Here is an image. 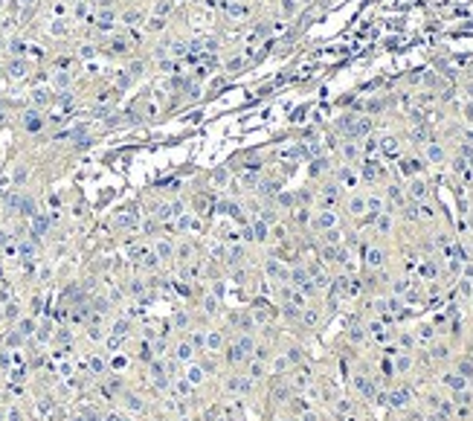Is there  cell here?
<instances>
[{
	"label": "cell",
	"mask_w": 473,
	"mask_h": 421,
	"mask_svg": "<svg viewBox=\"0 0 473 421\" xmlns=\"http://www.w3.org/2000/svg\"><path fill=\"white\" fill-rule=\"evenodd\" d=\"M404 195H407V200H412V203H424V200L430 197V186H427V180L418 174V177H410V180H407Z\"/></svg>",
	"instance_id": "1"
},
{
	"label": "cell",
	"mask_w": 473,
	"mask_h": 421,
	"mask_svg": "<svg viewBox=\"0 0 473 421\" xmlns=\"http://www.w3.org/2000/svg\"><path fill=\"white\" fill-rule=\"evenodd\" d=\"M264 273L270 276V282H279V285H287V282H290V267L282 264L279 259H267V261H264Z\"/></svg>",
	"instance_id": "2"
},
{
	"label": "cell",
	"mask_w": 473,
	"mask_h": 421,
	"mask_svg": "<svg viewBox=\"0 0 473 421\" xmlns=\"http://www.w3.org/2000/svg\"><path fill=\"white\" fill-rule=\"evenodd\" d=\"M337 212L334 209H316L314 215H311V227L316 229V232H325V229H334L337 227Z\"/></svg>",
	"instance_id": "3"
},
{
	"label": "cell",
	"mask_w": 473,
	"mask_h": 421,
	"mask_svg": "<svg viewBox=\"0 0 473 421\" xmlns=\"http://www.w3.org/2000/svg\"><path fill=\"white\" fill-rule=\"evenodd\" d=\"M424 160L430 166H444L447 163V148H444L439 140H427L424 142Z\"/></svg>",
	"instance_id": "4"
},
{
	"label": "cell",
	"mask_w": 473,
	"mask_h": 421,
	"mask_svg": "<svg viewBox=\"0 0 473 421\" xmlns=\"http://www.w3.org/2000/svg\"><path fill=\"white\" fill-rule=\"evenodd\" d=\"M203 352H209V355H223V331L221 328H209V331H203Z\"/></svg>",
	"instance_id": "5"
},
{
	"label": "cell",
	"mask_w": 473,
	"mask_h": 421,
	"mask_svg": "<svg viewBox=\"0 0 473 421\" xmlns=\"http://www.w3.org/2000/svg\"><path fill=\"white\" fill-rule=\"evenodd\" d=\"M363 264H366L369 270H380V267L386 264V250H383L380 244H369V247L363 250Z\"/></svg>",
	"instance_id": "6"
},
{
	"label": "cell",
	"mask_w": 473,
	"mask_h": 421,
	"mask_svg": "<svg viewBox=\"0 0 473 421\" xmlns=\"http://www.w3.org/2000/svg\"><path fill=\"white\" fill-rule=\"evenodd\" d=\"M383 212H389L386 195H380V192L366 195V215H369V218H378V215H383Z\"/></svg>",
	"instance_id": "7"
},
{
	"label": "cell",
	"mask_w": 473,
	"mask_h": 421,
	"mask_svg": "<svg viewBox=\"0 0 473 421\" xmlns=\"http://www.w3.org/2000/svg\"><path fill=\"white\" fill-rule=\"evenodd\" d=\"M412 366H415V357H412V352H398V355H392V372H395L398 378L410 375Z\"/></svg>",
	"instance_id": "8"
},
{
	"label": "cell",
	"mask_w": 473,
	"mask_h": 421,
	"mask_svg": "<svg viewBox=\"0 0 473 421\" xmlns=\"http://www.w3.org/2000/svg\"><path fill=\"white\" fill-rule=\"evenodd\" d=\"M195 352H197V349L192 346L189 340H177V343L171 346V357H174L177 363H192V360H195Z\"/></svg>",
	"instance_id": "9"
},
{
	"label": "cell",
	"mask_w": 473,
	"mask_h": 421,
	"mask_svg": "<svg viewBox=\"0 0 473 421\" xmlns=\"http://www.w3.org/2000/svg\"><path fill=\"white\" fill-rule=\"evenodd\" d=\"M337 180H340V189H357V183H360V174L354 171V166H340V171H337Z\"/></svg>",
	"instance_id": "10"
},
{
	"label": "cell",
	"mask_w": 473,
	"mask_h": 421,
	"mask_svg": "<svg viewBox=\"0 0 473 421\" xmlns=\"http://www.w3.org/2000/svg\"><path fill=\"white\" fill-rule=\"evenodd\" d=\"M151 253H154L160 261H171L174 259V241H171V238H157L154 247H151Z\"/></svg>",
	"instance_id": "11"
},
{
	"label": "cell",
	"mask_w": 473,
	"mask_h": 421,
	"mask_svg": "<svg viewBox=\"0 0 473 421\" xmlns=\"http://www.w3.org/2000/svg\"><path fill=\"white\" fill-rule=\"evenodd\" d=\"M346 212L351 218H363V215H366V195H360V192L351 195L346 200Z\"/></svg>",
	"instance_id": "12"
},
{
	"label": "cell",
	"mask_w": 473,
	"mask_h": 421,
	"mask_svg": "<svg viewBox=\"0 0 473 421\" xmlns=\"http://www.w3.org/2000/svg\"><path fill=\"white\" fill-rule=\"evenodd\" d=\"M183 378L197 389L203 381H206V366H200V363H195V360H192V363H186V375H183Z\"/></svg>",
	"instance_id": "13"
},
{
	"label": "cell",
	"mask_w": 473,
	"mask_h": 421,
	"mask_svg": "<svg viewBox=\"0 0 473 421\" xmlns=\"http://www.w3.org/2000/svg\"><path fill=\"white\" fill-rule=\"evenodd\" d=\"M200 311H203L206 317H218V314H221V299L212 291L203 293V296H200Z\"/></svg>",
	"instance_id": "14"
},
{
	"label": "cell",
	"mask_w": 473,
	"mask_h": 421,
	"mask_svg": "<svg viewBox=\"0 0 473 421\" xmlns=\"http://www.w3.org/2000/svg\"><path fill=\"white\" fill-rule=\"evenodd\" d=\"M424 171V163L418 160V157H401V174L410 180V177H418Z\"/></svg>",
	"instance_id": "15"
},
{
	"label": "cell",
	"mask_w": 473,
	"mask_h": 421,
	"mask_svg": "<svg viewBox=\"0 0 473 421\" xmlns=\"http://www.w3.org/2000/svg\"><path fill=\"white\" fill-rule=\"evenodd\" d=\"M290 387L293 389H308L311 387V372H308L305 366H296V369L290 372Z\"/></svg>",
	"instance_id": "16"
},
{
	"label": "cell",
	"mask_w": 473,
	"mask_h": 421,
	"mask_svg": "<svg viewBox=\"0 0 473 421\" xmlns=\"http://www.w3.org/2000/svg\"><path fill=\"white\" fill-rule=\"evenodd\" d=\"M267 372H270V369H267V363H264V360L247 357V378H250V381H261Z\"/></svg>",
	"instance_id": "17"
},
{
	"label": "cell",
	"mask_w": 473,
	"mask_h": 421,
	"mask_svg": "<svg viewBox=\"0 0 473 421\" xmlns=\"http://www.w3.org/2000/svg\"><path fill=\"white\" fill-rule=\"evenodd\" d=\"M340 154H343L346 166H354V163L360 160V145H357L354 140H348V142H340Z\"/></svg>",
	"instance_id": "18"
},
{
	"label": "cell",
	"mask_w": 473,
	"mask_h": 421,
	"mask_svg": "<svg viewBox=\"0 0 473 421\" xmlns=\"http://www.w3.org/2000/svg\"><path fill=\"white\" fill-rule=\"evenodd\" d=\"M122 404H125L128 413H134V416H142V413H145V401H142L139 395H131V392H125V395H122Z\"/></svg>",
	"instance_id": "19"
},
{
	"label": "cell",
	"mask_w": 473,
	"mask_h": 421,
	"mask_svg": "<svg viewBox=\"0 0 473 421\" xmlns=\"http://www.w3.org/2000/svg\"><path fill=\"white\" fill-rule=\"evenodd\" d=\"M380 151H383L386 157H398V154H401V142H398V137H383V140H380Z\"/></svg>",
	"instance_id": "20"
},
{
	"label": "cell",
	"mask_w": 473,
	"mask_h": 421,
	"mask_svg": "<svg viewBox=\"0 0 473 421\" xmlns=\"http://www.w3.org/2000/svg\"><path fill=\"white\" fill-rule=\"evenodd\" d=\"M267 369H270V375H284V372L290 369V360L284 355H276V357H270V366H267Z\"/></svg>",
	"instance_id": "21"
},
{
	"label": "cell",
	"mask_w": 473,
	"mask_h": 421,
	"mask_svg": "<svg viewBox=\"0 0 473 421\" xmlns=\"http://www.w3.org/2000/svg\"><path fill=\"white\" fill-rule=\"evenodd\" d=\"M174 259H177V261H192V259H195V247H192L189 241L174 244Z\"/></svg>",
	"instance_id": "22"
},
{
	"label": "cell",
	"mask_w": 473,
	"mask_h": 421,
	"mask_svg": "<svg viewBox=\"0 0 473 421\" xmlns=\"http://www.w3.org/2000/svg\"><path fill=\"white\" fill-rule=\"evenodd\" d=\"M302 323L308 325V328L319 325V308H316V305H305V308H302Z\"/></svg>",
	"instance_id": "23"
},
{
	"label": "cell",
	"mask_w": 473,
	"mask_h": 421,
	"mask_svg": "<svg viewBox=\"0 0 473 421\" xmlns=\"http://www.w3.org/2000/svg\"><path fill=\"white\" fill-rule=\"evenodd\" d=\"M137 221H139V212H137L134 206H131V209H125V212L116 218V224H119V227H137Z\"/></svg>",
	"instance_id": "24"
},
{
	"label": "cell",
	"mask_w": 473,
	"mask_h": 421,
	"mask_svg": "<svg viewBox=\"0 0 473 421\" xmlns=\"http://www.w3.org/2000/svg\"><path fill=\"white\" fill-rule=\"evenodd\" d=\"M322 241H325V247H340V244H343V232L337 227L325 229V232H322Z\"/></svg>",
	"instance_id": "25"
},
{
	"label": "cell",
	"mask_w": 473,
	"mask_h": 421,
	"mask_svg": "<svg viewBox=\"0 0 473 421\" xmlns=\"http://www.w3.org/2000/svg\"><path fill=\"white\" fill-rule=\"evenodd\" d=\"M456 372H459L465 381H473V357H462V360L456 363Z\"/></svg>",
	"instance_id": "26"
},
{
	"label": "cell",
	"mask_w": 473,
	"mask_h": 421,
	"mask_svg": "<svg viewBox=\"0 0 473 421\" xmlns=\"http://www.w3.org/2000/svg\"><path fill=\"white\" fill-rule=\"evenodd\" d=\"M375 227H378L380 235H389V229H392V212H383V215H378V218H375Z\"/></svg>",
	"instance_id": "27"
},
{
	"label": "cell",
	"mask_w": 473,
	"mask_h": 421,
	"mask_svg": "<svg viewBox=\"0 0 473 421\" xmlns=\"http://www.w3.org/2000/svg\"><path fill=\"white\" fill-rule=\"evenodd\" d=\"M47 229H50V221H47L44 215L35 212V215H32V232H35V235H44Z\"/></svg>",
	"instance_id": "28"
},
{
	"label": "cell",
	"mask_w": 473,
	"mask_h": 421,
	"mask_svg": "<svg viewBox=\"0 0 473 421\" xmlns=\"http://www.w3.org/2000/svg\"><path fill=\"white\" fill-rule=\"evenodd\" d=\"M430 357H433V360H447V357H450V346H447V343L430 346Z\"/></svg>",
	"instance_id": "29"
},
{
	"label": "cell",
	"mask_w": 473,
	"mask_h": 421,
	"mask_svg": "<svg viewBox=\"0 0 473 421\" xmlns=\"http://www.w3.org/2000/svg\"><path fill=\"white\" fill-rule=\"evenodd\" d=\"M247 12H250V9H247L244 3H226V15H229V18H247Z\"/></svg>",
	"instance_id": "30"
},
{
	"label": "cell",
	"mask_w": 473,
	"mask_h": 421,
	"mask_svg": "<svg viewBox=\"0 0 473 421\" xmlns=\"http://www.w3.org/2000/svg\"><path fill=\"white\" fill-rule=\"evenodd\" d=\"M412 401V392H407V389H398V392H392V404L395 407H407Z\"/></svg>",
	"instance_id": "31"
},
{
	"label": "cell",
	"mask_w": 473,
	"mask_h": 421,
	"mask_svg": "<svg viewBox=\"0 0 473 421\" xmlns=\"http://www.w3.org/2000/svg\"><path fill=\"white\" fill-rule=\"evenodd\" d=\"M9 76H12V79H24V76H27V61H21V58L12 61V64H9Z\"/></svg>",
	"instance_id": "32"
},
{
	"label": "cell",
	"mask_w": 473,
	"mask_h": 421,
	"mask_svg": "<svg viewBox=\"0 0 473 421\" xmlns=\"http://www.w3.org/2000/svg\"><path fill=\"white\" fill-rule=\"evenodd\" d=\"M24 125H27L29 131H38L44 122H41V116H38L35 111H29V113H24Z\"/></svg>",
	"instance_id": "33"
},
{
	"label": "cell",
	"mask_w": 473,
	"mask_h": 421,
	"mask_svg": "<svg viewBox=\"0 0 473 421\" xmlns=\"http://www.w3.org/2000/svg\"><path fill=\"white\" fill-rule=\"evenodd\" d=\"M111 24H113V12L111 9H102V15H99V29H111Z\"/></svg>",
	"instance_id": "34"
},
{
	"label": "cell",
	"mask_w": 473,
	"mask_h": 421,
	"mask_svg": "<svg viewBox=\"0 0 473 421\" xmlns=\"http://www.w3.org/2000/svg\"><path fill=\"white\" fill-rule=\"evenodd\" d=\"M244 253H247L244 247H232V250H226V256H229L232 264H241V261H244Z\"/></svg>",
	"instance_id": "35"
},
{
	"label": "cell",
	"mask_w": 473,
	"mask_h": 421,
	"mask_svg": "<svg viewBox=\"0 0 473 421\" xmlns=\"http://www.w3.org/2000/svg\"><path fill=\"white\" fill-rule=\"evenodd\" d=\"M296 9H299V3H296V0H282V15H284V18L296 15Z\"/></svg>",
	"instance_id": "36"
},
{
	"label": "cell",
	"mask_w": 473,
	"mask_h": 421,
	"mask_svg": "<svg viewBox=\"0 0 473 421\" xmlns=\"http://www.w3.org/2000/svg\"><path fill=\"white\" fill-rule=\"evenodd\" d=\"M145 29H148V32H163V29H166V21L157 15V18H151V21H148V27H145Z\"/></svg>",
	"instance_id": "37"
},
{
	"label": "cell",
	"mask_w": 473,
	"mask_h": 421,
	"mask_svg": "<svg viewBox=\"0 0 473 421\" xmlns=\"http://www.w3.org/2000/svg\"><path fill=\"white\" fill-rule=\"evenodd\" d=\"M462 116H465L468 125H473V99H468V102L462 105Z\"/></svg>",
	"instance_id": "38"
},
{
	"label": "cell",
	"mask_w": 473,
	"mask_h": 421,
	"mask_svg": "<svg viewBox=\"0 0 473 421\" xmlns=\"http://www.w3.org/2000/svg\"><path fill=\"white\" fill-rule=\"evenodd\" d=\"M32 331H35V323H32V320H24V323L18 325V334H21V337H29Z\"/></svg>",
	"instance_id": "39"
},
{
	"label": "cell",
	"mask_w": 473,
	"mask_h": 421,
	"mask_svg": "<svg viewBox=\"0 0 473 421\" xmlns=\"http://www.w3.org/2000/svg\"><path fill=\"white\" fill-rule=\"evenodd\" d=\"M174 325H177V328H189V314H186V311H177V314H174Z\"/></svg>",
	"instance_id": "40"
},
{
	"label": "cell",
	"mask_w": 473,
	"mask_h": 421,
	"mask_svg": "<svg viewBox=\"0 0 473 421\" xmlns=\"http://www.w3.org/2000/svg\"><path fill=\"white\" fill-rule=\"evenodd\" d=\"M212 293H215V296L223 302V296H226V285H223V279H218V282L212 285Z\"/></svg>",
	"instance_id": "41"
},
{
	"label": "cell",
	"mask_w": 473,
	"mask_h": 421,
	"mask_svg": "<svg viewBox=\"0 0 473 421\" xmlns=\"http://www.w3.org/2000/svg\"><path fill=\"white\" fill-rule=\"evenodd\" d=\"M90 369H93L96 375H102V372H105V360H102V357H90Z\"/></svg>",
	"instance_id": "42"
},
{
	"label": "cell",
	"mask_w": 473,
	"mask_h": 421,
	"mask_svg": "<svg viewBox=\"0 0 473 421\" xmlns=\"http://www.w3.org/2000/svg\"><path fill=\"white\" fill-rule=\"evenodd\" d=\"M32 99H35V105H47V102H50V93H47V90H35Z\"/></svg>",
	"instance_id": "43"
},
{
	"label": "cell",
	"mask_w": 473,
	"mask_h": 421,
	"mask_svg": "<svg viewBox=\"0 0 473 421\" xmlns=\"http://www.w3.org/2000/svg\"><path fill=\"white\" fill-rule=\"evenodd\" d=\"M53 82H56V87H67V84H70V76H67V73H56Z\"/></svg>",
	"instance_id": "44"
},
{
	"label": "cell",
	"mask_w": 473,
	"mask_h": 421,
	"mask_svg": "<svg viewBox=\"0 0 473 421\" xmlns=\"http://www.w3.org/2000/svg\"><path fill=\"white\" fill-rule=\"evenodd\" d=\"M128 291H131V293H137V296H139V293L145 291V285H142V282H139V279H134V282H131V285H128Z\"/></svg>",
	"instance_id": "45"
},
{
	"label": "cell",
	"mask_w": 473,
	"mask_h": 421,
	"mask_svg": "<svg viewBox=\"0 0 473 421\" xmlns=\"http://www.w3.org/2000/svg\"><path fill=\"white\" fill-rule=\"evenodd\" d=\"M177 218H180V221H177V227H180V232H186V229H189V224H192V218H189V215H186V212H183V215H177Z\"/></svg>",
	"instance_id": "46"
},
{
	"label": "cell",
	"mask_w": 473,
	"mask_h": 421,
	"mask_svg": "<svg viewBox=\"0 0 473 421\" xmlns=\"http://www.w3.org/2000/svg\"><path fill=\"white\" fill-rule=\"evenodd\" d=\"M125 50H128L125 41H113V44H111V53H116V56H119V53H125Z\"/></svg>",
	"instance_id": "47"
},
{
	"label": "cell",
	"mask_w": 473,
	"mask_h": 421,
	"mask_svg": "<svg viewBox=\"0 0 473 421\" xmlns=\"http://www.w3.org/2000/svg\"><path fill=\"white\" fill-rule=\"evenodd\" d=\"M171 53H174V56H183V53H186V44H183V41H174V44H171Z\"/></svg>",
	"instance_id": "48"
},
{
	"label": "cell",
	"mask_w": 473,
	"mask_h": 421,
	"mask_svg": "<svg viewBox=\"0 0 473 421\" xmlns=\"http://www.w3.org/2000/svg\"><path fill=\"white\" fill-rule=\"evenodd\" d=\"M125 24H139V12H125Z\"/></svg>",
	"instance_id": "49"
},
{
	"label": "cell",
	"mask_w": 473,
	"mask_h": 421,
	"mask_svg": "<svg viewBox=\"0 0 473 421\" xmlns=\"http://www.w3.org/2000/svg\"><path fill=\"white\" fill-rule=\"evenodd\" d=\"M24 50H27V47H24L21 41H12V53H15V56H24Z\"/></svg>",
	"instance_id": "50"
},
{
	"label": "cell",
	"mask_w": 473,
	"mask_h": 421,
	"mask_svg": "<svg viewBox=\"0 0 473 421\" xmlns=\"http://www.w3.org/2000/svg\"><path fill=\"white\" fill-rule=\"evenodd\" d=\"M105 421H128V419H125V416H119V413H111Z\"/></svg>",
	"instance_id": "51"
},
{
	"label": "cell",
	"mask_w": 473,
	"mask_h": 421,
	"mask_svg": "<svg viewBox=\"0 0 473 421\" xmlns=\"http://www.w3.org/2000/svg\"><path fill=\"white\" fill-rule=\"evenodd\" d=\"M177 421H195V419H192V416H180Z\"/></svg>",
	"instance_id": "52"
},
{
	"label": "cell",
	"mask_w": 473,
	"mask_h": 421,
	"mask_svg": "<svg viewBox=\"0 0 473 421\" xmlns=\"http://www.w3.org/2000/svg\"><path fill=\"white\" fill-rule=\"evenodd\" d=\"M24 3H27V6H32V3H35V0H24Z\"/></svg>",
	"instance_id": "53"
},
{
	"label": "cell",
	"mask_w": 473,
	"mask_h": 421,
	"mask_svg": "<svg viewBox=\"0 0 473 421\" xmlns=\"http://www.w3.org/2000/svg\"><path fill=\"white\" fill-rule=\"evenodd\" d=\"M276 421H290V419H276Z\"/></svg>",
	"instance_id": "54"
},
{
	"label": "cell",
	"mask_w": 473,
	"mask_h": 421,
	"mask_svg": "<svg viewBox=\"0 0 473 421\" xmlns=\"http://www.w3.org/2000/svg\"><path fill=\"white\" fill-rule=\"evenodd\" d=\"M0 6H3V0H0Z\"/></svg>",
	"instance_id": "55"
}]
</instances>
